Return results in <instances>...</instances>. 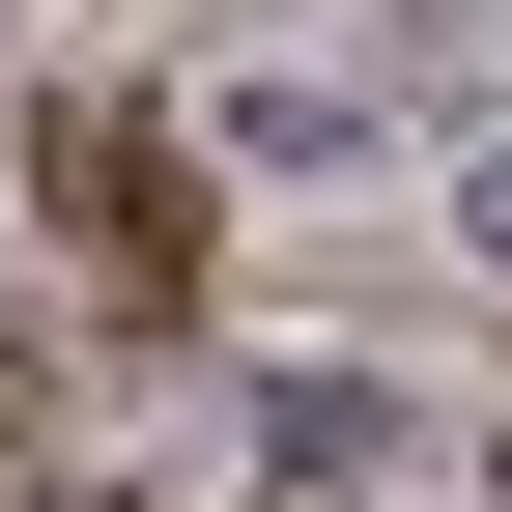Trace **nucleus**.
Here are the masks:
<instances>
[{
	"label": "nucleus",
	"instance_id": "obj_3",
	"mask_svg": "<svg viewBox=\"0 0 512 512\" xmlns=\"http://www.w3.org/2000/svg\"><path fill=\"white\" fill-rule=\"evenodd\" d=\"M456 256H512V143H484V171H456Z\"/></svg>",
	"mask_w": 512,
	"mask_h": 512
},
{
	"label": "nucleus",
	"instance_id": "obj_4",
	"mask_svg": "<svg viewBox=\"0 0 512 512\" xmlns=\"http://www.w3.org/2000/svg\"><path fill=\"white\" fill-rule=\"evenodd\" d=\"M484 456H512V427H484Z\"/></svg>",
	"mask_w": 512,
	"mask_h": 512
},
{
	"label": "nucleus",
	"instance_id": "obj_1",
	"mask_svg": "<svg viewBox=\"0 0 512 512\" xmlns=\"http://www.w3.org/2000/svg\"><path fill=\"white\" fill-rule=\"evenodd\" d=\"M29 228L86 256L114 313H200V143H171V114H114V86H57V114H29Z\"/></svg>",
	"mask_w": 512,
	"mask_h": 512
},
{
	"label": "nucleus",
	"instance_id": "obj_2",
	"mask_svg": "<svg viewBox=\"0 0 512 512\" xmlns=\"http://www.w3.org/2000/svg\"><path fill=\"white\" fill-rule=\"evenodd\" d=\"M256 456H285L313 512H342L370 456H399V370H256Z\"/></svg>",
	"mask_w": 512,
	"mask_h": 512
}]
</instances>
